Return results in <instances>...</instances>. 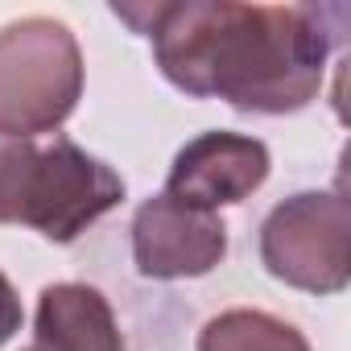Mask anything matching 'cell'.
<instances>
[{"mask_svg": "<svg viewBox=\"0 0 351 351\" xmlns=\"http://www.w3.org/2000/svg\"><path fill=\"white\" fill-rule=\"evenodd\" d=\"M132 261L149 281L207 277L228 256V223L215 211L153 195L132 215Z\"/></svg>", "mask_w": 351, "mask_h": 351, "instance_id": "obj_5", "label": "cell"}, {"mask_svg": "<svg viewBox=\"0 0 351 351\" xmlns=\"http://www.w3.org/2000/svg\"><path fill=\"white\" fill-rule=\"evenodd\" d=\"M21 330V298L13 289V281L0 273V343H9Z\"/></svg>", "mask_w": 351, "mask_h": 351, "instance_id": "obj_10", "label": "cell"}, {"mask_svg": "<svg viewBox=\"0 0 351 351\" xmlns=\"http://www.w3.org/2000/svg\"><path fill=\"white\" fill-rule=\"evenodd\" d=\"M25 351H34V347H25Z\"/></svg>", "mask_w": 351, "mask_h": 351, "instance_id": "obj_11", "label": "cell"}, {"mask_svg": "<svg viewBox=\"0 0 351 351\" xmlns=\"http://www.w3.org/2000/svg\"><path fill=\"white\" fill-rule=\"evenodd\" d=\"M29 145L34 141L0 136V223L13 219V191H17V173H21V161H25Z\"/></svg>", "mask_w": 351, "mask_h": 351, "instance_id": "obj_9", "label": "cell"}, {"mask_svg": "<svg viewBox=\"0 0 351 351\" xmlns=\"http://www.w3.org/2000/svg\"><path fill=\"white\" fill-rule=\"evenodd\" d=\"M34 351H124L112 302L83 281L46 285L34 314Z\"/></svg>", "mask_w": 351, "mask_h": 351, "instance_id": "obj_7", "label": "cell"}, {"mask_svg": "<svg viewBox=\"0 0 351 351\" xmlns=\"http://www.w3.org/2000/svg\"><path fill=\"white\" fill-rule=\"evenodd\" d=\"M124 199V178L95 153L75 145L71 136H54L50 145H29L17 191L13 219L34 228L50 244L79 240L95 219H104Z\"/></svg>", "mask_w": 351, "mask_h": 351, "instance_id": "obj_3", "label": "cell"}, {"mask_svg": "<svg viewBox=\"0 0 351 351\" xmlns=\"http://www.w3.org/2000/svg\"><path fill=\"white\" fill-rule=\"evenodd\" d=\"M269 145L261 136L248 132H199L195 141H186L178 149L165 178V195L203 207V211H219L232 203H244L248 195H256L269 178Z\"/></svg>", "mask_w": 351, "mask_h": 351, "instance_id": "obj_6", "label": "cell"}, {"mask_svg": "<svg viewBox=\"0 0 351 351\" xmlns=\"http://www.w3.org/2000/svg\"><path fill=\"white\" fill-rule=\"evenodd\" d=\"M199 351H310L306 335L265 310H223L215 314L203 335Z\"/></svg>", "mask_w": 351, "mask_h": 351, "instance_id": "obj_8", "label": "cell"}, {"mask_svg": "<svg viewBox=\"0 0 351 351\" xmlns=\"http://www.w3.org/2000/svg\"><path fill=\"white\" fill-rule=\"evenodd\" d=\"M265 269L302 293H343L351 281V203L343 191H302L261 223Z\"/></svg>", "mask_w": 351, "mask_h": 351, "instance_id": "obj_4", "label": "cell"}, {"mask_svg": "<svg viewBox=\"0 0 351 351\" xmlns=\"http://www.w3.org/2000/svg\"><path fill=\"white\" fill-rule=\"evenodd\" d=\"M83 95L79 38L54 17H21L0 29V136L58 132Z\"/></svg>", "mask_w": 351, "mask_h": 351, "instance_id": "obj_2", "label": "cell"}, {"mask_svg": "<svg viewBox=\"0 0 351 351\" xmlns=\"http://www.w3.org/2000/svg\"><path fill=\"white\" fill-rule=\"evenodd\" d=\"M112 13L153 42L165 83L256 116L302 112L318 99L347 21V9L335 5L236 0H157L112 5Z\"/></svg>", "mask_w": 351, "mask_h": 351, "instance_id": "obj_1", "label": "cell"}]
</instances>
